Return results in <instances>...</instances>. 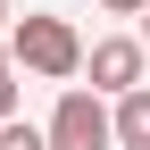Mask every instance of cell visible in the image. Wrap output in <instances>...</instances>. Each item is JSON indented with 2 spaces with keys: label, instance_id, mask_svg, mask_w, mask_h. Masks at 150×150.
<instances>
[{
  "label": "cell",
  "instance_id": "8992f818",
  "mask_svg": "<svg viewBox=\"0 0 150 150\" xmlns=\"http://www.w3.org/2000/svg\"><path fill=\"white\" fill-rule=\"evenodd\" d=\"M8 117H17V59L0 67V125H8Z\"/></svg>",
  "mask_w": 150,
  "mask_h": 150
},
{
  "label": "cell",
  "instance_id": "3957f363",
  "mask_svg": "<svg viewBox=\"0 0 150 150\" xmlns=\"http://www.w3.org/2000/svg\"><path fill=\"white\" fill-rule=\"evenodd\" d=\"M142 59H150V42H142V33H108V42H92V92H117V100H125V92H142Z\"/></svg>",
  "mask_w": 150,
  "mask_h": 150
},
{
  "label": "cell",
  "instance_id": "52a82bcc",
  "mask_svg": "<svg viewBox=\"0 0 150 150\" xmlns=\"http://www.w3.org/2000/svg\"><path fill=\"white\" fill-rule=\"evenodd\" d=\"M100 8H108V17H142L150 0H100Z\"/></svg>",
  "mask_w": 150,
  "mask_h": 150
},
{
  "label": "cell",
  "instance_id": "5b68a950",
  "mask_svg": "<svg viewBox=\"0 0 150 150\" xmlns=\"http://www.w3.org/2000/svg\"><path fill=\"white\" fill-rule=\"evenodd\" d=\"M0 150H50V125H25V117H8V125H0Z\"/></svg>",
  "mask_w": 150,
  "mask_h": 150
},
{
  "label": "cell",
  "instance_id": "6da1fadb",
  "mask_svg": "<svg viewBox=\"0 0 150 150\" xmlns=\"http://www.w3.org/2000/svg\"><path fill=\"white\" fill-rule=\"evenodd\" d=\"M8 59L25 75H42V83H67V75H83V42H75L67 17H17L8 25Z\"/></svg>",
  "mask_w": 150,
  "mask_h": 150
},
{
  "label": "cell",
  "instance_id": "277c9868",
  "mask_svg": "<svg viewBox=\"0 0 150 150\" xmlns=\"http://www.w3.org/2000/svg\"><path fill=\"white\" fill-rule=\"evenodd\" d=\"M117 142L125 150H150V92H125L117 100Z\"/></svg>",
  "mask_w": 150,
  "mask_h": 150
},
{
  "label": "cell",
  "instance_id": "9c48e42d",
  "mask_svg": "<svg viewBox=\"0 0 150 150\" xmlns=\"http://www.w3.org/2000/svg\"><path fill=\"white\" fill-rule=\"evenodd\" d=\"M0 17H8V0H0Z\"/></svg>",
  "mask_w": 150,
  "mask_h": 150
},
{
  "label": "cell",
  "instance_id": "7a4b0ae2",
  "mask_svg": "<svg viewBox=\"0 0 150 150\" xmlns=\"http://www.w3.org/2000/svg\"><path fill=\"white\" fill-rule=\"evenodd\" d=\"M108 142H117V117L100 108V92L67 83L59 108H50V150H108Z\"/></svg>",
  "mask_w": 150,
  "mask_h": 150
},
{
  "label": "cell",
  "instance_id": "ba28073f",
  "mask_svg": "<svg viewBox=\"0 0 150 150\" xmlns=\"http://www.w3.org/2000/svg\"><path fill=\"white\" fill-rule=\"evenodd\" d=\"M142 42H150V8H142Z\"/></svg>",
  "mask_w": 150,
  "mask_h": 150
}]
</instances>
